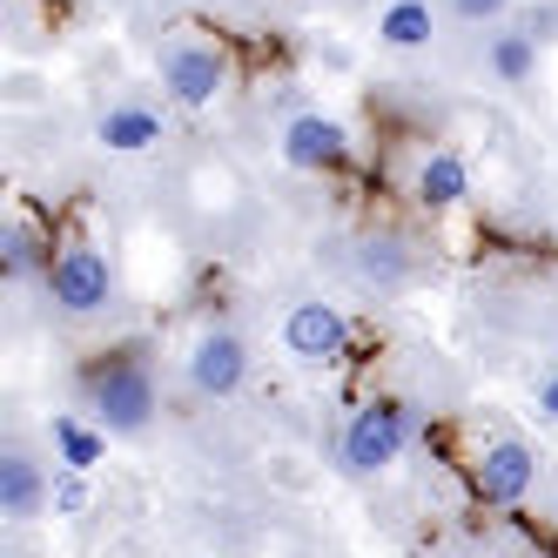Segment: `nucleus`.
Masks as SVG:
<instances>
[{
  "instance_id": "nucleus-1",
  "label": "nucleus",
  "mask_w": 558,
  "mask_h": 558,
  "mask_svg": "<svg viewBox=\"0 0 558 558\" xmlns=\"http://www.w3.org/2000/svg\"><path fill=\"white\" fill-rule=\"evenodd\" d=\"M155 82H162V95L175 108H216L222 88H229V54L222 41H209V34H169L162 48H155Z\"/></svg>"
},
{
  "instance_id": "nucleus-2",
  "label": "nucleus",
  "mask_w": 558,
  "mask_h": 558,
  "mask_svg": "<svg viewBox=\"0 0 558 558\" xmlns=\"http://www.w3.org/2000/svg\"><path fill=\"white\" fill-rule=\"evenodd\" d=\"M88 390V417L108 430V437H135L155 424V377L148 364H135V356H108V364H95L82 377Z\"/></svg>"
},
{
  "instance_id": "nucleus-3",
  "label": "nucleus",
  "mask_w": 558,
  "mask_h": 558,
  "mask_svg": "<svg viewBox=\"0 0 558 558\" xmlns=\"http://www.w3.org/2000/svg\"><path fill=\"white\" fill-rule=\"evenodd\" d=\"M411 445V411L397 404V397H364L350 417H343V437H337V458L350 477H377L404 458Z\"/></svg>"
},
{
  "instance_id": "nucleus-4",
  "label": "nucleus",
  "mask_w": 558,
  "mask_h": 558,
  "mask_svg": "<svg viewBox=\"0 0 558 558\" xmlns=\"http://www.w3.org/2000/svg\"><path fill=\"white\" fill-rule=\"evenodd\" d=\"M350 316H343V303H330V296H303V303H290V316H283V350L296 356L303 371H337L343 356H350Z\"/></svg>"
},
{
  "instance_id": "nucleus-5",
  "label": "nucleus",
  "mask_w": 558,
  "mask_h": 558,
  "mask_svg": "<svg viewBox=\"0 0 558 558\" xmlns=\"http://www.w3.org/2000/svg\"><path fill=\"white\" fill-rule=\"evenodd\" d=\"M48 303L68 310V316H95V310H108V303H114V263H108V250H95V243H68V250L54 256V269H48Z\"/></svg>"
},
{
  "instance_id": "nucleus-6",
  "label": "nucleus",
  "mask_w": 558,
  "mask_h": 558,
  "mask_svg": "<svg viewBox=\"0 0 558 558\" xmlns=\"http://www.w3.org/2000/svg\"><path fill=\"white\" fill-rule=\"evenodd\" d=\"M283 162L296 175H337V169L356 162V142H350V129L337 122V114L303 108V114H290V122H283Z\"/></svg>"
},
{
  "instance_id": "nucleus-7",
  "label": "nucleus",
  "mask_w": 558,
  "mask_h": 558,
  "mask_svg": "<svg viewBox=\"0 0 558 558\" xmlns=\"http://www.w3.org/2000/svg\"><path fill=\"white\" fill-rule=\"evenodd\" d=\"M532 485H538V451L525 445V437H498V445H485L477 464H471V492L485 505H498V511L525 505Z\"/></svg>"
},
{
  "instance_id": "nucleus-8",
  "label": "nucleus",
  "mask_w": 558,
  "mask_h": 558,
  "mask_svg": "<svg viewBox=\"0 0 558 558\" xmlns=\"http://www.w3.org/2000/svg\"><path fill=\"white\" fill-rule=\"evenodd\" d=\"M182 371H189V390L195 397H235V390L250 384V343L216 324V330H203V337L189 343Z\"/></svg>"
},
{
  "instance_id": "nucleus-9",
  "label": "nucleus",
  "mask_w": 558,
  "mask_h": 558,
  "mask_svg": "<svg viewBox=\"0 0 558 558\" xmlns=\"http://www.w3.org/2000/svg\"><path fill=\"white\" fill-rule=\"evenodd\" d=\"M162 135H169V122L148 101H108L95 114V142L108 155H148V148H162Z\"/></svg>"
},
{
  "instance_id": "nucleus-10",
  "label": "nucleus",
  "mask_w": 558,
  "mask_h": 558,
  "mask_svg": "<svg viewBox=\"0 0 558 558\" xmlns=\"http://www.w3.org/2000/svg\"><path fill=\"white\" fill-rule=\"evenodd\" d=\"M48 492H54V477L34 464L21 445L0 451V518H8V525H27L34 511H48Z\"/></svg>"
},
{
  "instance_id": "nucleus-11",
  "label": "nucleus",
  "mask_w": 558,
  "mask_h": 558,
  "mask_svg": "<svg viewBox=\"0 0 558 558\" xmlns=\"http://www.w3.org/2000/svg\"><path fill=\"white\" fill-rule=\"evenodd\" d=\"M48 445H54V464L61 471H95L108 458V430L82 411H54L48 417Z\"/></svg>"
},
{
  "instance_id": "nucleus-12",
  "label": "nucleus",
  "mask_w": 558,
  "mask_h": 558,
  "mask_svg": "<svg viewBox=\"0 0 558 558\" xmlns=\"http://www.w3.org/2000/svg\"><path fill=\"white\" fill-rule=\"evenodd\" d=\"M411 195L424 209H458L464 195H471V162L458 148H430L424 162H417V182H411Z\"/></svg>"
},
{
  "instance_id": "nucleus-13",
  "label": "nucleus",
  "mask_w": 558,
  "mask_h": 558,
  "mask_svg": "<svg viewBox=\"0 0 558 558\" xmlns=\"http://www.w3.org/2000/svg\"><path fill=\"white\" fill-rule=\"evenodd\" d=\"M0 269H8V283H27V276H41V283H48L54 243L41 235V222H34V216H14L8 222V235H0Z\"/></svg>"
},
{
  "instance_id": "nucleus-14",
  "label": "nucleus",
  "mask_w": 558,
  "mask_h": 558,
  "mask_svg": "<svg viewBox=\"0 0 558 558\" xmlns=\"http://www.w3.org/2000/svg\"><path fill=\"white\" fill-rule=\"evenodd\" d=\"M430 34H437V14H430V0H384L377 8V41L384 48H430Z\"/></svg>"
},
{
  "instance_id": "nucleus-15",
  "label": "nucleus",
  "mask_w": 558,
  "mask_h": 558,
  "mask_svg": "<svg viewBox=\"0 0 558 558\" xmlns=\"http://www.w3.org/2000/svg\"><path fill=\"white\" fill-rule=\"evenodd\" d=\"M485 68H492V82L518 88V82H525V74L538 68V34H525V27L492 34V41H485Z\"/></svg>"
},
{
  "instance_id": "nucleus-16",
  "label": "nucleus",
  "mask_w": 558,
  "mask_h": 558,
  "mask_svg": "<svg viewBox=\"0 0 558 558\" xmlns=\"http://www.w3.org/2000/svg\"><path fill=\"white\" fill-rule=\"evenodd\" d=\"M356 276H364V283H377V290H397V283L411 276L404 243H397V235H364V243H356Z\"/></svg>"
},
{
  "instance_id": "nucleus-17",
  "label": "nucleus",
  "mask_w": 558,
  "mask_h": 558,
  "mask_svg": "<svg viewBox=\"0 0 558 558\" xmlns=\"http://www.w3.org/2000/svg\"><path fill=\"white\" fill-rule=\"evenodd\" d=\"M48 511L54 518H88L95 511V471H54V492H48Z\"/></svg>"
},
{
  "instance_id": "nucleus-18",
  "label": "nucleus",
  "mask_w": 558,
  "mask_h": 558,
  "mask_svg": "<svg viewBox=\"0 0 558 558\" xmlns=\"http://www.w3.org/2000/svg\"><path fill=\"white\" fill-rule=\"evenodd\" d=\"M511 8V0H451V14L458 21H471V27H485V21H498Z\"/></svg>"
},
{
  "instance_id": "nucleus-19",
  "label": "nucleus",
  "mask_w": 558,
  "mask_h": 558,
  "mask_svg": "<svg viewBox=\"0 0 558 558\" xmlns=\"http://www.w3.org/2000/svg\"><path fill=\"white\" fill-rule=\"evenodd\" d=\"M532 411H538L545 424H558V371H545V377H538V390H532Z\"/></svg>"
},
{
  "instance_id": "nucleus-20",
  "label": "nucleus",
  "mask_w": 558,
  "mask_h": 558,
  "mask_svg": "<svg viewBox=\"0 0 558 558\" xmlns=\"http://www.w3.org/2000/svg\"><path fill=\"white\" fill-rule=\"evenodd\" d=\"M551 518H558V498H551Z\"/></svg>"
}]
</instances>
